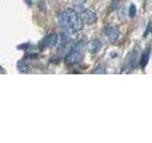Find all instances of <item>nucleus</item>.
Returning a JSON list of instances; mask_svg holds the SVG:
<instances>
[{
    "mask_svg": "<svg viewBox=\"0 0 152 143\" xmlns=\"http://www.w3.org/2000/svg\"><path fill=\"white\" fill-rule=\"evenodd\" d=\"M57 42H58V35L52 33V35H47L42 40V46L44 48H53L57 44Z\"/></svg>",
    "mask_w": 152,
    "mask_h": 143,
    "instance_id": "nucleus-4",
    "label": "nucleus"
},
{
    "mask_svg": "<svg viewBox=\"0 0 152 143\" xmlns=\"http://www.w3.org/2000/svg\"><path fill=\"white\" fill-rule=\"evenodd\" d=\"M59 25L65 30L76 32L84 28V20L81 15L71 9H66L58 15Z\"/></svg>",
    "mask_w": 152,
    "mask_h": 143,
    "instance_id": "nucleus-1",
    "label": "nucleus"
},
{
    "mask_svg": "<svg viewBox=\"0 0 152 143\" xmlns=\"http://www.w3.org/2000/svg\"><path fill=\"white\" fill-rule=\"evenodd\" d=\"M93 74H106V70H104V67H98L97 69H95L93 71Z\"/></svg>",
    "mask_w": 152,
    "mask_h": 143,
    "instance_id": "nucleus-11",
    "label": "nucleus"
},
{
    "mask_svg": "<svg viewBox=\"0 0 152 143\" xmlns=\"http://www.w3.org/2000/svg\"><path fill=\"white\" fill-rule=\"evenodd\" d=\"M17 70L19 71V73L21 74H27L28 71V67L26 63L25 60H19L17 62Z\"/></svg>",
    "mask_w": 152,
    "mask_h": 143,
    "instance_id": "nucleus-8",
    "label": "nucleus"
},
{
    "mask_svg": "<svg viewBox=\"0 0 152 143\" xmlns=\"http://www.w3.org/2000/svg\"><path fill=\"white\" fill-rule=\"evenodd\" d=\"M136 12H137V10H136L135 5L134 4H131L130 5V8H129V12H128V13H129V16L130 17H134L136 15Z\"/></svg>",
    "mask_w": 152,
    "mask_h": 143,
    "instance_id": "nucleus-10",
    "label": "nucleus"
},
{
    "mask_svg": "<svg viewBox=\"0 0 152 143\" xmlns=\"http://www.w3.org/2000/svg\"><path fill=\"white\" fill-rule=\"evenodd\" d=\"M81 17L87 24H94L97 20V16L95 14L94 12H92L91 10H84V11L81 12L80 13Z\"/></svg>",
    "mask_w": 152,
    "mask_h": 143,
    "instance_id": "nucleus-3",
    "label": "nucleus"
},
{
    "mask_svg": "<svg viewBox=\"0 0 152 143\" xmlns=\"http://www.w3.org/2000/svg\"><path fill=\"white\" fill-rule=\"evenodd\" d=\"M87 2V0H73V4L76 8H82Z\"/></svg>",
    "mask_w": 152,
    "mask_h": 143,
    "instance_id": "nucleus-9",
    "label": "nucleus"
},
{
    "mask_svg": "<svg viewBox=\"0 0 152 143\" xmlns=\"http://www.w3.org/2000/svg\"><path fill=\"white\" fill-rule=\"evenodd\" d=\"M149 57H150V49H147L146 51L144 52L142 57H141V61H140V64L142 66V68H145L146 66L147 62L149 60Z\"/></svg>",
    "mask_w": 152,
    "mask_h": 143,
    "instance_id": "nucleus-7",
    "label": "nucleus"
},
{
    "mask_svg": "<svg viewBox=\"0 0 152 143\" xmlns=\"http://www.w3.org/2000/svg\"><path fill=\"white\" fill-rule=\"evenodd\" d=\"M81 43L76 44V46L70 51L69 54L66 57V63L68 65H73L78 63L82 58V54H81Z\"/></svg>",
    "mask_w": 152,
    "mask_h": 143,
    "instance_id": "nucleus-2",
    "label": "nucleus"
},
{
    "mask_svg": "<svg viewBox=\"0 0 152 143\" xmlns=\"http://www.w3.org/2000/svg\"><path fill=\"white\" fill-rule=\"evenodd\" d=\"M119 35H120V31L117 27H110L107 30V36L108 41L110 44H114L118 40Z\"/></svg>",
    "mask_w": 152,
    "mask_h": 143,
    "instance_id": "nucleus-5",
    "label": "nucleus"
},
{
    "mask_svg": "<svg viewBox=\"0 0 152 143\" xmlns=\"http://www.w3.org/2000/svg\"><path fill=\"white\" fill-rule=\"evenodd\" d=\"M103 43L100 39H93L88 44V50L90 54H96L102 48Z\"/></svg>",
    "mask_w": 152,
    "mask_h": 143,
    "instance_id": "nucleus-6",
    "label": "nucleus"
}]
</instances>
